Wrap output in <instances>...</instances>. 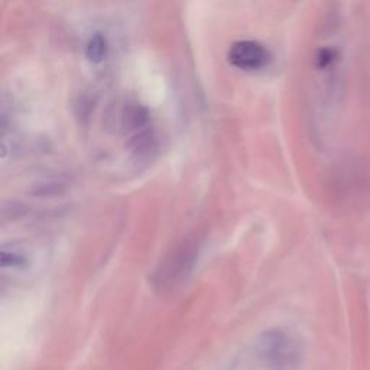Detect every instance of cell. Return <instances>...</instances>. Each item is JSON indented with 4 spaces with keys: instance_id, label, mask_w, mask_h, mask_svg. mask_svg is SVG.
<instances>
[{
    "instance_id": "1",
    "label": "cell",
    "mask_w": 370,
    "mask_h": 370,
    "mask_svg": "<svg viewBox=\"0 0 370 370\" xmlns=\"http://www.w3.org/2000/svg\"><path fill=\"white\" fill-rule=\"evenodd\" d=\"M304 346L286 327H270L255 336L222 370H301Z\"/></svg>"
},
{
    "instance_id": "2",
    "label": "cell",
    "mask_w": 370,
    "mask_h": 370,
    "mask_svg": "<svg viewBox=\"0 0 370 370\" xmlns=\"http://www.w3.org/2000/svg\"><path fill=\"white\" fill-rule=\"evenodd\" d=\"M198 257V246L196 242H185L161 264L158 268L154 282L159 290H171L180 285L189 272L193 270Z\"/></svg>"
},
{
    "instance_id": "3",
    "label": "cell",
    "mask_w": 370,
    "mask_h": 370,
    "mask_svg": "<svg viewBox=\"0 0 370 370\" xmlns=\"http://www.w3.org/2000/svg\"><path fill=\"white\" fill-rule=\"evenodd\" d=\"M270 52L257 41H236L231 44L227 52L229 62L244 71H257L265 68L270 62Z\"/></svg>"
},
{
    "instance_id": "4",
    "label": "cell",
    "mask_w": 370,
    "mask_h": 370,
    "mask_svg": "<svg viewBox=\"0 0 370 370\" xmlns=\"http://www.w3.org/2000/svg\"><path fill=\"white\" fill-rule=\"evenodd\" d=\"M122 120L123 125L130 129L141 128L148 120V112L141 104H128L122 112Z\"/></svg>"
},
{
    "instance_id": "5",
    "label": "cell",
    "mask_w": 370,
    "mask_h": 370,
    "mask_svg": "<svg viewBox=\"0 0 370 370\" xmlns=\"http://www.w3.org/2000/svg\"><path fill=\"white\" fill-rule=\"evenodd\" d=\"M107 54V39L103 34H93L87 41L86 45V57L89 61L97 64L103 61Z\"/></svg>"
},
{
    "instance_id": "6",
    "label": "cell",
    "mask_w": 370,
    "mask_h": 370,
    "mask_svg": "<svg viewBox=\"0 0 370 370\" xmlns=\"http://www.w3.org/2000/svg\"><path fill=\"white\" fill-rule=\"evenodd\" d=\"M2 265L5 268H23L26 264V257L22 253H18L15 251H8V249H2Z\"/></svg>"
}]
</instances>
